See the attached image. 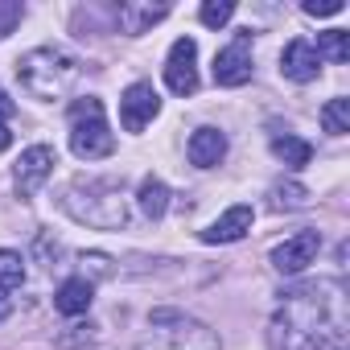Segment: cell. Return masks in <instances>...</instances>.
Masks as SVG:
<instances>
[{"label": "cell", "mask_w": 350, "mask_h": 350, "mask_svg": "<svg viewBox=\"0 0 350 350\" xmlns=\"http://www.w3.org/2000/svg\"><path fill=\"white\" fill-rule=\"evenodd\" d=\"M79 75H83L79 58H75L70 50H62V46H38V50H29V54L17 58V79H21V87H25L33 99H46V103L66 99V95L75 91Z\"/></svg>", "instance_id": "cell-2"}, {"label": "cell", "mask_w": 350, "mask_h": 350, "mask_svg": "<svg viewBox=\"0 0 350 350\" xmlns=\"http://www.w3.org/2000/svg\"><path fill=\"white\" fill-rule=\"evenodd\" d=\"M165 17H169V5H140V0H124V5H116V21H120V29H124L128 38L152 29V25L165 21Z\"/></svg>", "instance_id": "cell-13"}, {"label": "cell", "mask_w": 350, "mask_h": 350, "mask_svg": "<svg viewBox=\"0 0 350 350\" xmlns=\"http://www.w3.org/2000/svg\"><path fill=\"white\" fill-rule=\"evenodd\" d=\"M317 252H321V235L317 231H297L293 239L272 247V268L284 272V276H297V272H305L317 260Z\"/></svg>", "instance_id": "cell-7"}, {"label": "cell", "mask_w": 350, "mask_h": 350, "mask_svg": "<svg viewBox=\"0 0 350 350\" xmlns=\"http://www.w3.org/2000/svg\"><path fill=\"white\" fill-rule=\"evenodd\" d=\"M157 111H161V95L152 91V83H132L120 99V124L128 132H140L144 124H152Z\"/></svg>", "instance_id": "cell-10"}, {"label": "cell", "mask_w": 350, "mask_h": 350, "mask_svg": "<svg viewBox=\"0 0 350 350\" xmlns=\"http://www.w3.org/2000/svg\"><path fill=\"white\" fill-rule=\"evenodd\" d=\"M252 79V50H247V33H239L231 46H223L215 54V83L219 87H243Z\"/></svg>", "instance_id": "cell-9"}, {"label": "cell", "mask_w": 350, "mask_h": 350, "mask_svg": "<svg viewBox=\"0 0 350 350\" xmlns=\"http://www.w3.org/2000/svg\"><path fill=\"white\" fill-rule=\"evenodd\" d=\"M5 116H13V99L5 95V87H0V120H5Z\"/></svg>", "instance_id": "cell-25"}, {"label": "cell", "mask_w": 350, "mask_h": 350, "mask_svg": "<svg viewBox=\"0 0 350 350\" xmlns=\"http://www.w3.org/2000/svg\"><path fill=\"white\" fill-rule=\"evenodd\" d=\"M25 17V9L21 5H9V0H0V38H9L13 33V25Z\"/></svg>", "instance_id": "cell-23"}, {"label": "cell", "mask_w": 350, "mask_h": 350, "mask_svg": "<svg viewBox=\"0 0 350 350\" xmlns=\"http://www.w3.org/2000/svg\"><path fill=\"white\" fill-rule=\"evenodd\" d=\"M321 128H325L329 136L350 132V99H329V103L321 107Z\"/></svg>", "instance_id": "cell-20"}, {"label": "cell", "mask_w": 350, "mask_h": 350, "mask_svg": "<svg viewBox=\"0 0 350 350\" xmlns=\"http://www.w3.org/2000/svg\"><path fill=\"white\" fill-rule=\"evenodd\" d=\"M54 165H58V152L50 144H33V148L21 152V161H17V190H21V198H33L46 186Z\"/></svg>", "instance_id": "cell-8"}, {"label": "cell", "mask_w": 350, "mask_h": 350, "mask_svg": "<svg viewBox=\"0 0 350 350\" xmlns=\"http://www.w3.org/2000/svg\"><path fill=\"white\" fill-rule=\"evenodd\" d=\"M25 284V260L9 247H0V293H13Z\"/></svg>", "instance_id": "cell-19"}, {"label": "cell", "mask_w": 350, "mask_h": 350, "mask_svg": "<svg viewBox=\"0 0 350 350\" xmlns=\"http://www.w3.org/2000/svg\"><path fill=\"white\" fill-rule=\"evenodd\" d=\"M165 87L173 95H194L198 91V42L194 38H178L169 46L165 58Z\"/></svg>", "instance_id": "cell-6"}, {"label": "cell", "mask_w": 350, "mask_h": 350, "mask_svg": "<svg viewBox=\"0 0 350 350\" xmlns=\"http://www.w3.org/2000/svg\"><path fill=\"white\" fill-rule=\"evenodd\" d=\"M186 152H190V161H194L198 169H215V165L227 157V136H223L219 128H198V132L190 136Z\"/></svg>", "instance_id": "cell-14"}, {"label": "cell", "mask_w": 350, "mask_h": 350, "mask_svg": "<svg viewBox=\"0 0 350 350\" xmlns=\"http://www.w3.org/2000/svg\"><path fill=\"white\" fill-rule=\"evenodd\" d=\"M70 148H75V157H83V161L111 157V148H116V136H111V128H107L103 103H99L95 95L70 103Z\"/></svg>", "instance_id": "cell-5"}, {"label": "cell", "mask_w": 350, "mask_h": 350, "mask_svg": "<svg viewBox=\"0 0 350 350\" xmlns=\"http://www.w3.org/2000/svg\"><path fill=\"white\" fill-rule=\"evenodd\" d=\"M317 58L325 62H346L350 58V33L346 29H329V33H317Z\"/></svg>", "instance_id": "cell-18"}, {"label": "cell", "mask_w": 350, "mask_h": 350, "mask_svg": "<svg viewBox=\"0 0 350 350\" xmlns=\"http://www.w3.org/2000/svg\"><path fill=\"white\" fill-rule=\"evenodd\" d=\"M309 17H334V13H342L346 5H342V0H305V5H301Z\"/></svg>", "instance_id": "cell-24"}, {"label": "cell", "mask_w": 350, "mask_h": 350, "mask_svg": "<svg viewBox=\"0 0 350 350\" xmlns=\"http://www.w3.org/2000/svg\"><path fill=\"white\" fill-rule=\"evenodd\" d=\"M272 152L284 161V165H293V169H301V165H309V157H313V148L301 140V136H272Z\"/></svg>", "instance_id": "cell-17"}, {"label": "cell", "mask_w": 350, "mask_h": 350, "mask_svg": "<svg viewBox=\"0 0 350 350\" xmlns=\"http://www.w3.org/2000/svg\"><path fill=\"white\" fill-rule=\"evenodd\" d=\"M198 17H202V25H211V29H223V25L235 17V0H206V5L198 9Z\"/></svg>", "instance_id": "cell-21"}, {"label": "cell", "mask_w": 350, "mask_h": 350, "mask_svg": "<svg viewBox=\"0 0 350 350\" xmlns=\"http://www.w3.org/2000/svg\"><path fill=\"white\" fill-rule=\"evenodd\" d=\"M309 202V190L305 186H297V182H288V186H272V206L276 211H297V206H305Z\"/></svg>", "instance_id": "cell-22"}, {"label": "cell", "mask_w": 350, "mask_h": 350, "mask_svg": "<svg viewBox=\"0 0 350 350\" xmlns=\"http://www.w3.org/2000/svg\"><path fill=\"white\" fill-rule=\"evenodd\" d=\"M91 280L87 276H70L58 293H54V309L58 313H66V317H79V313H87L91 309Z\"/></svg>", "instance_id": "cell-15"}, {"label": "cell", "mask_w": 350, "mask_h": 350, "mask_svg": "<svg viewBox=\"0 0 350 350\" xmlns=\"http://www.w3.org/2000/svg\"><path fill=\"white\" fill-rule=\"evenodd\" d=\"M321 284L288 293V305L272 317L268 346L272 350H334L342 346V313L338 297H317Z\"/></svg>", "instance_id": "cell-1"}, {"label": "cell", "mask_w": 350, "mask_h": 350, "mask_svg": "<svg viewBox=\"0 0 350 350\" xmlns=\"http://www.w3.org/2000/svg\"><path fill=\"white\" fill-rule=\"evenodd\" d=\"M9 144H13V132H9V128H5V124H0V152H5V148H9Z\"/></svg>", "instance_id": "cell-27"}, {"label": "cell", "mask_w": 350, "mask_h": 350, "mask_svg": "<svg viewBox=\"0 0 350 350\" xmlns=\"http://www.w3.org/2000/svg\"><path fill=\"white\" fill-rule=\"evenodd\" d=\"M317 70H321V58H317L313 42L297 38V42L284 46V54H280V75H284V79H293V83H313Z\"/></svg>", "instance_id": "cell-11"}, {"label": "cell", "mask_w": 350, "mask_h": 350, "mask_svg": "<svg viewBox=\"0 0 350 350\" xmlns=\"http://www.w3.org/2000/svg\"><path fill=\"white\" fill-rule=\"evenodd\" d=\"M252 219H256L252 206H231V211L219 215L198 239H202V243H235V239H243V235L252 231Z\"/></svg>", "instance_id": "cell-12"}, {"label": "cell", "mask_w": 350, "mask_h": 350, "mask_svg": "<svg viewBox=\"0 0 350 350\" xmlns=\"http://www.w3.org/2000/svg\"><path fill=\"white\" fill-rule=\"evenodd\" d=\"M9 313H13V301H9V297H5V293H0V321H5V317H9Z\"/></svg>", "instance_id": "cell-26"}, {"label": "cell", "mask_w": 350, "mask_h": 350, "mask_svg": "<svg viewBox=\"0 0 350 350\" xmlns=\"http://www.w3.org/2000/svg\"><path fill=\"white\" fill-rule=\"evenodd\" d=\"M62 211L87 227H99V231H116L128 223V202H124V190L116 182H99V178H79L66 186L62 194Z\"/></svg>", "instance_id": "cell-3"}, {"label": "cell", "mask_w": 350, "mask_h": 350, "mask_svg": "<svg viewBox=\"0 0 350 350\" xmlns=\"http://www.w3.org/2000/svg\"><path fill=\"white\" fill-rule=\"evenodd\" d=\"M148 325H152V334H148V342H140V350H219V338L186 313L157 309L148 317Z\"/></svg>", "instance_id": "cell-4"}, {"label": "cell", "mask_w": 350, "mask_h": 350, "mask_svg": "<svg viewBox=\"0 0 350 350\" xmlns=\"http://www.w3.org/2000/svg\"><path fill=\"white\" fill-rule=\"evenodd\" d=\"M136 202H140V215L144 219H161L169 211V186L161 178H144L140 190H136Z\"/></svg>", "instance_id": "cell-16"}]
</instances>
